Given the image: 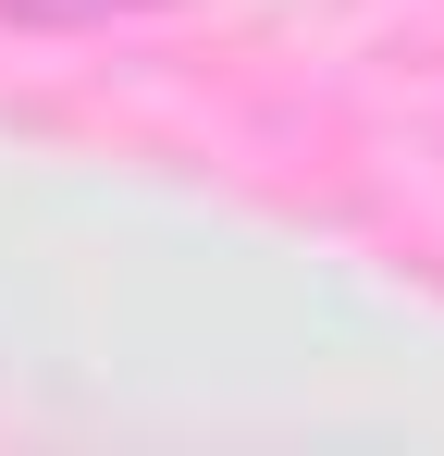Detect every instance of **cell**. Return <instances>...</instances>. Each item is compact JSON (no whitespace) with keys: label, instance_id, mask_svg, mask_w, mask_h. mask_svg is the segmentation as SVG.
Here are the masks:
<instances>
[{"label":"cell","instance_id":"1","mask_svg":"<svg viewBox=\"0 0 444 456\" xmlns=\"http://www.w3.org/2000/svg\"><path fill=\"white\" fill-rule=\"evenodd\" d=\"M0 12H37L50 25V12H136V0H0Z\"/></svg>","mask_w":444,"mask_h":456}]
</instances>
